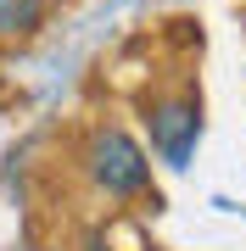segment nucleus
Returning <instances> with one entry per match:
<instances>
[{"instance_id":"nucleus-1","label":"nucleus","mask_w":246,"mask_h":251,"mask_svg":"<svg viewBox=\"0 0 246 251\" xmlns=\"http://www.w3.org/2000/svg\"><path fill=\"white\" fill-rule=\"evenodd\" d=\"M84 162H90V179L118 201L146 196V184H151V162H146V151H140V140L129 128H95Z\"/></svg>"},{"instance_id":"nucleus-2","label":"nucleus","mask_w":246,"mask_h":251,"mask_svg":"<svg viewBox=\"0 0 246 251\" xmlns=\"http://www.w3.org/2000/svg\"><path fill=\"white\" fill-rule=\"evenodd\" d=\"M196 134H201V117H196V100H185V95H168V100H157L151 106V145L163 151L173 168H185L196 151Z\"/></svg>"},{"instance_id":"nucleus-3","label":"nucleus","mask_w":246,"mask_h":251,"mask_svg":"<svg viewBox=\"0 0 246 251\" xmlns=\"http://www.w3.org/2000/svg\"><path fill=\"white\" fill-rule=\"evenodd\" d=\"M45 23V0H0V39H23Z\"/></svg>"}]
</instances>
